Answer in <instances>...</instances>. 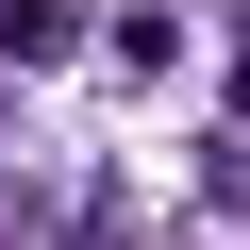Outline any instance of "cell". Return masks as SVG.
Wrapping results in <instances>:
<instances>
[{"instance_id":"cell-1","label":"cell","mask_w":250,"mask_h":250,"mask_svg":"<svg viewBox=\"0 0 250 250\" xmlns=\"http://www.w3.org/2000/svg\"><path fill=\"white\" fill-rule=\"evenodd\" d=\"M67 17H50V0H0V50H50Z\"/></svg>"}]
</instances>
